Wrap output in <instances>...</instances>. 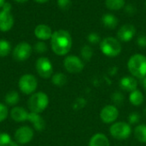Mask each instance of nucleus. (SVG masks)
I'll return each mask as SVG.
<instances>
[{"label":"nucleus","instance_id":"obj_1","mask_svg":"<svg viewBox=\"0 0 146 146\" xmlns=\"http://www.w3.org/2000/svg\"><path fill=\"white\" fill-rule=\"evenodd\" d=\"M73 39L68 31L60 29L55 31L50 38L52 51L57 56H66L72 48Z\"/></svg>","mask_w":146,"mask_h":146},{"label":"nucleus","instance_id":"obj_2","mask_svg":"<svg viewBox=\"0 0 146 146\" xmlns=\"http://www.w3.org/2000/svg\"><path fill=\"white\" fill-rule=\"evenodd\" d=\"M127 68L132 76L143 80L146 76V56L136 53L130 56L127 62Z\"/></svg>","mask_w":146,"mask_h":146},{"label":"nucleus","instance_id":"obj_3","mask_svg":"<svg viewBox=\"0 0 146 146\" xmlns=\"http://www.w3.org/2000/svg\"><path fill=\"white\" fill-rule=\"evenodd\" d=\"M100 50L104 56L108 57H115L121 54L122 47L121 41L117 38L107 37L101 40Z\"/></svg>","mask_w":146,"mask_h":146},{"label":"nucleus","instance_id":"obj_4","mask_svg":"<svg viewBox=\"0 0 146 146\" xmlns=\"http://www.w3.org/2000/svg\"><path fill=\"white\" fill-rule=\"evenodd\" d=\"M27 104L31 112L40 114L48 107L49 97L46 93L43 92H34L29 98Z\"/></svg>","mask_w":146,"mask_h":146},{"label":"nucleus","instance_id":"obj_5","mask_svg":"<svg viewBox=\"0 0 146 146\" xmlns=\"http://www.w3.org/2000/svg\"><path fill=\"white\" fill-rule=\"evenodd\" d=\"M110 133L115 139L126 140L132 134V127L125 121L114 122L110 127Z\"/></svg>","mask_w":146,"mask_h":146},{"label":"nucleus","instance_id":"obj_6","mask_svg":"<svg viewBox=\"0 0 146 146\" xmlns=\"http://www.w3.org/2000/svg\"><path fill=\"white\" fill-rule=\"evenodd\" d=\"M18 86L23 94L30 95L34 93L36 91L38 87V80L34 75L31 74H26L20 78L18 81Z\"/></svg>","mask_w":146,"mask_h":146},{"label":"nucleus","instance_id":"obj_7","mask_svg":"<svg viewBox=\"0 0 146 146\" xmlns=\"http://www.w3.org/2000/svg\"><path fill=\"white\" fill-rule=\"evenodd\" d=\"M11 4L6 2L0 10V31L8 32L14 26V17L11 14Z\"/></svg>","mask_w":146,"mask_h":146},{"label":"nucleus","instance_id":"obj_8","mask_svg":"<svg viewBox=\"0 0 146 146\" xmlns=\"http://www.w3.org/2000/svg\"><path fill=\"white\" fill-rule=\"evenodd\" d=\"M63 67L70 74H79L83 71L85 68L84 61L74 55H70L63 60Z\"/></svg>","mask_w":146,"mask_h":146},{"label":"nucleus","instance_id":"obj_9","mask_svg":"<svg viewBox=\"0 0 146 146\" xmlns=\"http://www.w3.org/2000/svg\"><path fill=\"white\" fill-rule=\"evenodd\" d=\"M36 70L38 75L43 79L51 78L53 75V65L49 58L42 56L36 62Z\"/></svg>","mask_w":146,"mask_h":146},{"label":"nucleus","instance_id":"obj_10","mask_svg":"<svg viewBox=\"0 0 146 146\" xmlns=\"http://www.w3.org/2000/svg\"><path fill=\"white\" fill-rule=\"evenodd\" d=\"M33 52V47L27 42H21L14 48L13 57L17 62H24L27 60Z\"/></svg>","mask_w":146,"mask_h":146},{"label":"nucleus","instance_id":"obj_11","mask_svg":"<svg viewBox=\"0 0 146 146\" xmlns=\"http://www.w3.org/2000/svg\"><path fill=\"white\" fill-rule=\"evenodd\" d=\"M100 119L105 124H113L119 117V110L115 105L108 104L100 111Z\"/></svg>","mask_w":146,"mask_h":146},{"label":"nucleus","instance_id":"obj_12","mask_svg":"<svg viewBox=\"0 0 146 146\" xmlns=\"http://www.w3.org/2000/svg\"><path fill=\"white\" fill-rule=\"evenodd\" d=\"M34 136L33 129L28 126H22L19 127L15 133V139L20 145H25L32 141Z\"/></svg>","mask_w":146,"mask_h":146},{"label":"nucleus","instance_id":"obj_13","mask_svg":"<svg viewBox=\"0 0 146 146\" xmlns=\"http://www.w3.org/2000/svg\"><path fill=\"white\" fill-rule=\"evenodd\" d=\"M136 34V28L132 24L121 26L117 32V38L121 42H130Z\"/></svg>","mask_w":146,"mask_h":146},{"label":"nucleus","instance_id":"obj_14","mask_svg":"<svg viewBox=\"0 0 146 146\" xmlns=\"http://www.w3.org/2000/svg\"><path fill=\"white\" fill-rule=\"evenodd\" d=\"M119 85L121 90L127 92H132L134 90L138 89V80L135 77L132 75L123 76L120 80Z\"/></svg>","mask_w":146,"mask_h":146},{"label":"nucleus","instance_id":"obj_15","mask_svg":"<svg viewBox=\"0 0 146 146\" xmlns=\"http://www.w3.org/2000/svg\"><path fill=\"white\" fill-rule=\"evenodd\" d=\"M34 34L37 38H38L41 41H44L51 38L53 32L48 25L39 24L36 26V27L34 28Z\"/></svg>","mask_w":146,"mask_h":146},{"label":"nucleus","instance_id":"obj_16","mask_svg":"<svg viewBox=\"0 0 146 146\" xmlns=\"http://www.w3.org/2000/svg\"><path fill=\"white\" fill-rule=\"evenodd\" d=\"M10 117L13 121L16 122H23L27 121L28 118V112L22 107L15 106L9 112Z\"/></svg>","mask_w":146,"mask_h":146},{"label":"nucleus","instance_id":"obj_17","mask_svg":"<svg viewBox=\"0 0 146 146\" xmlns=\"http://www.w3.org/2000/svg\"><path fill=\"white\" fill-rule=\"evenodd\" d=\"M27 121L32 123L34 129L37 131H43L45 127V121L43 119V117L38 114L35 112H30L28 113V118Z\"/></svg>","mask_w":146,"mask_h":146},{"label":"nucleus","instance_id":"obj_18","mask_svg":"<svg viewBox=\"0 0 146 146\" xmlns=\"http://www.w3.org/2000/svg\"><path fill=\"white\" fill-rule=\"evenodd\" d=\"M88 146H110V142L105 134L98 133L90 139Z\"/></svg>","mask_w":146,"mask_h":146},{"label":"nucleus","instance_id":"obj_19","mask_svg":"<svg viewBox=\"0 0 146 146\" xmlns=\"http://www.w3.org/2000/svg\"><path fill=\"white\" fill-rule=\"evenodd\" d=\"M102 24L104 26V27L109 28V29H115L119 24V20L118 18L113 15V14H104L102 18H101Z\"/></svg>","mask_w":146,"mask_h":146},{"label":"nucleus","instance_id":"obj_20","mask_svg":"<svg viewBox=\"0 0 146 146\" xmlns=\"http://www.w3.org/2000/svg\"><path fill=\"white\" fill-rule=\"evenodd\" d=\"M144 101H145V96H144L143 92L141 91H139V89H136L133 92H130L129 102L133 106L139 107L143 104Z\"/></svg>","mask_w":146,"mask_h":146},{"label":"nucleus","instance_id":"obj_21","mask_svg":"<svg viewBox=\"0 0 146 146\" xmlns=\"http://www.w3.org/2000/svg\"><path fill=\"white\" fill-rule=\"evenodd\" d=\"M133 134L139 142L146 144V124L138 125L133 130Z\"/></svg>","mask_w":146,"mask_h":146},{"label":"nucleus","instance_id":"obj_22","mask_svg":"<svg viewBox=\"0 0 146 146\" xmlns=\"http://www.w3.org/2000/svg\"><path fill=\"white\" fill-rule=\"evenodd\" d=\"M104 4L108 9L116 11V10L124 9L126 5V1L125 0H105Z\"/></svg>","mask_w":146,"mask_h":146},{"label":"nucleus","instance_id":"obj_23","mask_svg":"<svg viewBox=\"0 0 146 146\" xmlns=\"http://www.w3.org/2000/svg\"><path fill=\"white\" fill-rule=\"evenodd\" d=\"M51 82L56 86H63L68 82L67 76L62 73H56L51 76Z\"/></svg>","mask_w":146,"mask_h":146},{"label":"nucleus","instance_id":"obj_24","mask_svg":"<svg viewBox=\"0 0 146 146\" xmlns=\"http://www.w3.org/2000/svg\"><path fill=\"white\" fill-rule=\"evenodd\" d=\"M4 101L9 106H15V105H16L19 103V101H20L19 93L16 91L9 92L6 94L5 98H4Z\"/></svg>","mask_w":146,"mask_h":146},{"label":"nucleus","instance_id":"obj_25","mask_svg":"<svg viewBox=\"0 0 146 146\" xmlns=\"http://www.w3.org/2000/svg\"><path fill=\"white\" fill-rule=\"evenodd\" d=\"M80 54H81V57L83 61L89 62L93 56V49L90 45L85 44L82 46L80 50Z\"/></svg>","mask_w":146,"mask_h":146},{"label":"nucleus","instance_id":"obj_26","mask_svg":"<svg viewBox=\"0 0 146 146\" xmlns=\"http://www.w3.org/2000/svg\"><path fill=\"white\" fill-rule=\"evenodd\" d=\"M11 51V44L6 39H0V57L7 56Z\"/></svg>","mask_w":146,"mask_h":146},{"label":"nucleus","instance_id":"obj_27","mask_svg":"<svg viewBox=\"0 0 146 146\" xmlns=\"http://www.w3.org/2000/svg\"><path fill=\"white\" fill-rule=\"evenodd\" d=\"M111 100L116 105H121L124 102V95L121 92H115L111 96Z\"/></svg>","mask_w":146,"mask_h":146},{"label":"nucleus","instance_id":"obj_28","mask_svg":"<svg viewBox=\"0 0 146 146\" xmlns=\"http://www.w3.org/2000/svg\"><path fill=\"white\" fill-rule=\"evenodd\" d=\"M11 142V137L7 133H0V146H9Z\"/></svg>","mask_w":146,"mask_h":146},{"label":"nucleus","instance_id":"obj_29","mask_svg":"<svg viewBox=\"0 0 146 146\" xmlns=\"http://www.w3.org/2000/svg\"><path fill=\"white\" fill-rule=\"evenodd\" d=\"M33 48H34V50H35L37 53H39V54H43V53L46 52L47 50H48L46 44H45L44 41H41V40L38 41V42H37V43L35 44V45H34Z\"/></svg>","mask_w":146,"mask_h":146},{"label":"nucleus","instance_id":"obj_30","mask_svg":"<svg viewBox=\"0 0 146 146\" xmlns=\"http://www.w3.org/2000/svg\"><path fill=\"white\" fill-rule=\"evenodd\" d=\"M87 40L92 44H100L101 38L97 33H90L87 36Z\"/></svg>","mask_w":146,"mask_h":146},{"label":"nucleus","instance_id":"obj_31","mask_svg":"<svg viewBox=\"0 0 146 146\" xmlns=\"http://www.w3.org/2000/svg\"><path fill=\"white\" fill-rule=\"evenodd\" d=\"M140 115L137 112H133L129 115L128 116V122L130 125H134V124H138L140 121Z\"/></svg>","mask_w":146,"mask_h":146},{"label":"nucleus","instance_id":"obj_32","mask_svg":"<svg viewBox=\"0 0 146 146\" xmlns=\"http://www.w3.org/2000/svg\"><path fill=\"white\" fill-rule=\"evenodd\" d=\"M8 115H9V111L7 106L4 104L0 103V122L5 121Z\"/></svg>","mask_w":146,"mask_h":146},{"label":"nucleus","instance_id":"obj_33","mask_svg":"<svg viewBox=\"0 0 146 146\" xmlns=\"http://www.w3.org/2000/svg\"><path fill=\"white\" fill-rule=\"evenodd\" d=\"M57 5L60 9L67 10L71 7L72 2L71 0H57Z\"/></svg>","mask_w":146,"mask_h":146},{"label":"nucleus","instance_id":"obj_34","mask_svg":"<svg viewBox=\"0 0 146 146\" xmlns=\"http://www.w3.org/2000/svg\"><path fill=\"white\" fill-rule=\"evenodd\" d=\"M136 42H137V44L140 48H146V35H145V34H140L137 38Z\"/></svg>","mask_w":146,"mask_h":146},{"label":"nucleus","instance_id":"obj_35","mask_svg":"<svg viewBox=\"0 0 146 146\" xmlns=\"http://www.w3.org/2000/svg\"><path fill=\"white\" fill-rule=\"evenodd\" d=\"M124 9H125V11H126L127 13L131 14V15H132V14H134L135 11H136V9H135V8L133 7V5H131V4L125 5Z\"/></svg>","mask_w":146,"mask_h":146},{"label":"nucleus","instance_id":"obj_36","mask_svg":"<svg viewBox=\"0 0 146 146\" xmlns=\"http://www.w3.org/2000/svg\"><path fill=\"white\" fill-rule=\"evenodd\" d=\"M142 85H143V88L146 92V76L142 80Z\"/></svg>","mask_w":146,"mask_h":146},{"label":"nucleus","instance_id":"obj_37","mask_svg":"<svg viewBox=\"0 0 146 146\" xmlns=\"http://www.w3.org/2000/svg\"><path fill=\"white\" fill-rule=\"evenodd\" d=\"M34 1H36V2L38 3H47V2L50 1V0H34Z\"/></svg>","mask_w":146,"mask_h":146},{"label":"nucleus","instance_id":"obj_38","mask_svg":"<svg viewBox=\"0 0 146 146\" xmlns=\"http://www.w3.org/2000/svg\"><path fill=\"white\" fill-rule=\"evenodd\" d=\"M5 0H0V9L3 7V5L5 4Z\"/></svg>","mask_w":146,"mask_h":146},{"label":"nucleus","instance_id":"obj_39","mask_svg":"<svg viewBox=\"0 0 146 146\" xmlns=\"http://www.w3.org/2000/svg\"><path fill=\"white\" fill-rule=\"evenodd\" d=\"M9 146H21V145H20V144H18V143H17V142H15V141H12Z\"/></svg>","mask_w":146,"mask_h":146},{"label":"nucleus","instance_id":"obj_40","mask_svg":"<svg viewBox=\"0 0 146 146\" xmlns=\"http://www.w3.org/2000/svg\"><path fill=\"white\" fill-rule=\"evenodd\" d=\"M15 2H16V3H26V2H27L28 0H14Z\"/></svg>","mask_w":146,"mask_h":146},{"label":"nucleus","instance_id":"obj_41","mask_svg":"<svg viewBox=\"0 0 146 146\" xmlns=\"http://www.w3.org/2000/svg\"><path fill=\"white\" fill-rule=\"evenodd\" d=\"M144 115H145V117L146 118V108L144 110Z\"/></svg>","mask_w":146,"mask_h":146},{"label":"nucleus","instance_id":"obj_42","mask_svg":"<svg viewBox=\"0 0 146 146\" xmlns=\"http://www.w3.org/2000/svg\"><path fill=\"white\" fill-rule=\"evenodd\" d=\"M145 7H146V1H145Z\"/></svg>","mask_w":146,"mask_h":146}]
</instances>
